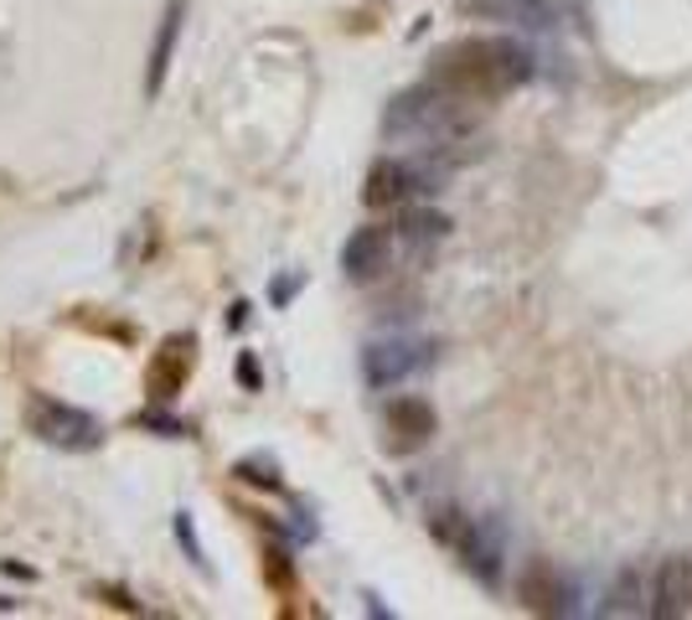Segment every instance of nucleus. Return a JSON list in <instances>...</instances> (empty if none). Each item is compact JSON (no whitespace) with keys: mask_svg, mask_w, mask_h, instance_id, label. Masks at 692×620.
<instances>
[{"mask_svg":"<svg viewBox=\"0 0 692 620\" xmlns=\"http://www.w3.org/2000/svg\"><path fill=\"white\" fill-rule=\"evenodd\" d=\"M533 78V52L512 36H460L450 48L434 52L429 83L465 104H491Z\"/></svg>","mask_w":692,"mask_h":620,"instance_id":"f257e3e1","label":"nucleus"},{"mask_svg":"<svg viewBox=\"0 0 692 620\" xmlns=\"http://www.w3.org/2000/svg\"><path fill=\"white\" fill-rule=\"evenodd\" d=\"M475 125V114L465 98L444 94V88H434V83H419V88H409V94H398L394 104H388V114H382V135L398 145H413V150H440V145H455L465 140Z\"/></svg>","mask_w":692,"mask_h":620,"instance_id":"f03ea898","label":"nucleus"},{"mask_svg":"<svg viewBox=\"0 0 692 620\" xmlns=\"http://www.w3.org/2000/svg\"><path fill=\"white\" fill-rule=\"evenodd\" d=\"M444 181V166H429V160H378L367 171V187H363V202L367 207H409L413 197H434Z\"/></svg>","mask_w":692,"mask_h":620,"instance_id":"7ed1b4c3","label":"nucleus"},{"mask_svg":"<svg viewBox=\"0 0 692 620\" xmlns=\"http://www.w3.org/2000/svg\"><path fill=\"white\" fill-rule=\"evenodd\" d=\"M434 362V341H419V336H382V341H367L363 351V378L373 388H398L403 378L424 372Z\"/></svg>","mask_w":692,"mask_h":620,"instance_id":"20e7f679","label":"nucleus"},{"mask_svg":"<svg viewBox=\"0 0 692 620\" xmlns=\"http://www.w3.org/2000/svg\"><path fill=\"white\" fill-rule=\"evenodd\" d=\"M32 430L57 450H98V440H104V424L94 413L57 403V398H36L32 403Z\"/></svg>","mask_w":692,"mask_h":620,"instance_id":"39448f33","label":"nucleus"},{"mask_svg":"<svg viewBox=\"0 0 692 620\" xmlns=\"http://www.w3.org/2000/svg\"><path fill=\"white\" fill-rule=\"evenodd\" d=\"M191 367H197V336L191 332L166 336V341L150 351V362H145V393L156 398V403H171V398L187 388Z\"/></svg>","mask_w":692,"mask_h":620,"instance_id":"423d86ee","label":"nucleus"},{"mask_svg":"<svg viewBox=\"0 0 692 620\" xmlns=\"http://www.w3.org/2000/svg\"><path fill=\"white\" fill-rule=\"evenodd\" d=\"M388 259H394V228L367 223L342 243V274L346 280H357V285L378 280V274L388 270Z\"/></svg>","mask_w":692,"mask_h":620,"instance_id":"0eeeda50","label":"nucleus"},{"mask_svg":"<svg viewBox=\"0 0 692 620\" xmlns=\"http://www.w3.org/2000/svg\"><path fill=\"white\" fill-rule=\"evenodd\" d=\"M434 409H429L424 398H413V393H403V398H388V409H382V430H388V450H419V445H429V434H434Z\"/></svg>","mask_w":692,"mask_h":620,"instance_id":"6e6552de","label":"nucleus"},{"mask_svg":"<svg viewBox=\"0 0 692 620\" xmlns=\"http://www.w3.org/2000/svg\"><path fill=\"white\" fill-rule=\"evenodd\" d=\"M517 600L522 610H533V616H568L574 605H568V579L553 569L548 558H527V569L517 579Z\"/></svg>","mask_w":692,"mask_h":620,"instance_id":"1a4fd4ad","label":"nucleus"},{"mask_svg":"<svg viewBox=\"0 0 692 620\" xmlns=\"http://www.w3.org/2000/svg\"><path fill=\"white\" fill-rule=\"evenodd\" d=\"M465 17L481 21H506V27H533V32H548L558 27V0H460Z\"/></svg>","mask_w":692,"mask_h":620,"instance_id":"9d476101","label":"nucleus"},{"mask_svg":"<svg viewBox=\"0 0 692 620\" xmlns=\"http://www.w3.org/2000/svg\"><path fill=\"white\" fill-rule=\"evenodd\" d=\"M651 616L657 620L692 616V558H682V554L661 558L657 585H651Z\"/></svg>","mask_w":692,"mask_h":620,"instance_id":"9b49d317","label":"nucleus"},{"mask_svg":"<svg viewBox=\"0 0 692 620\" xmlns=\"http://www.w3.org/2000/svg\"><path fill=\"white\" fill-rule=\"evenodd\" d=\"M181 17H187V6L171 0L166 6V17H160V32H156V48H150V67H145V94L156 98L166 73H171V52H176V36H181Z\"/></svg>","mask_w":692,"mask_h":620,"instance_id":"f8f14e48","label":"nucleus"},{"mask_svg":"<svg viewBox=\"0 0 692 620\" xmlns=\"http://www.w3.org/2000/svg\"><path fill=\"white\" fill-rule=\"evenodd\" d=\"M460 558H465V569H471L481 585H496V579H502V533H496L491 523H481L475 527V538H471V548H465Z\"/></svg>","mask_w":692,"mask_h":620,"instance_id":"ddd939ff","label":"nucleus"},{"mask_svg":"<svg viewBox=\"0 0 692 620\" xmlns=\"http://www.w3.org/2000/svg\"><path fill=\"white\" fill-rule=\"evenodd\" d=\"M475 527H481V517H465L460 507H434V512H429V533H434L444 548H455V554L471 548Z\"/></svg>","mask_w":692,"mask_h":620,"instance_id":"4468645a","label":"nucleus"},{"mask_svg":"<svg viewBox=\"0 0 692 620\" xmlns=\"http://www.w3.org/2000/svg\"><path fill=\"white\" fill-rule=\"evenodd\" d=\"M599 610H605V616H651L646 589H641V569H620V579L610 585V595H605Z\"/></svg>","mask_w":692,"mask_h":620,"instance_id":"2eb2a0df","label":"nucleus"},{"mask_svg":"<svg viewBox=\"0 0 692 620\" xmlns=\"http://www.w3.org/2000/svg\"><path fill=\"white\" fill-rule=\"evenodd\" d=\"M398 228H403L413 243H434V239H444V233H450V218H444V212H403V218H398Z\"/></svg>","mask_w":692,"mask_h":620,"instance_id":"dca6fc26","label":"nucleus"},{"mask_svg":"<svg viewBox=\"0 0 692 620\" xmlns=\"http://www.w3.org/2000/svg\"><path fill=\"white\" fill-rule=\"evenodd\" d=\"M233 476L249 481V486H264V492H280V465L269 461V455H249V461H238Z\"/></svg>","mask_w":692,"mask_h":620,"instance_id":"f3484780","label":"nucleus"},{"mask_svg":"<svg viewBox=\"0 0 692 620\" xmlns=\"http://www.w3.org/2000/svg\"><path fill=\"white\" fill-rule=\"evenodd\" d=\"M176 538H181V548H187L191 564L207 574V554H202V538H197V523H191V512H176Z\"/></svg>","mask_w":692,"mask_h":620,"instance_id":"a211bd4d","label":"nucleus"},{"mask_svg":"<svg viewBox=\"0 0 692 620\" xmlns=\"http://www.w3.org/2000/svg\"><path fill=\"white\" fill-rule=\"evenodd\" d=\"M264 574H269V585H274V589L295 585V569H290V554H284V548H269V554H264Z\"/></svg>","mask_w":692,"mask_h":620,"instance_id":"6ab92c4d","label":"nucleus"},{"mask_svg":"<svg viewBox=\"0 0 692 620\" xmlns=\"http://www.w3.org/2000/svg\"><path fill=\"white\" fill-rule=\"evenodd\" d=\"M300 290V274H284V280H274V305H290V295Z\"/></svg>","mask_w":692,"mask_h":620,"instance_id":"aec40b11","label":"nucleus"},{"mask_svg":"<svg viewBox=\"0 0 692 620\" xmlns=\"http://www.w3.org/2000/svg\"><path fill=\"white\" fill-rule=\"evenodd\" d=\"M238 378H243V388H259V362L243 357V362H238Z\"/></svg>","mask_w":692,"mask_h":620,"instance_id":"412c9836","label":"nucleus"}]
</instances>
